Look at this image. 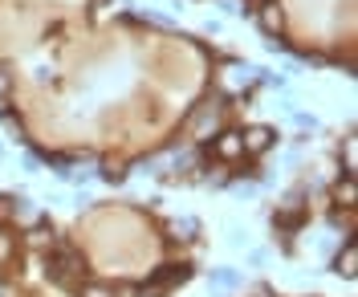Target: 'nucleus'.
I'll list each match as a JSON object with an SVG mask.
<instances>
[{"label": "nucleus", "mask_w": 358, "mask_h": 297, "mask_svg": "<svg viewBox=\"0 0 358 297\" xmlns=\"http://www.w3.org/2000/svg\"><path fill=\"white\" fill-rule=\"evenodd\" d=\"M257 24H261L265 37H281V29H285V8H281V0H261V4H257Z\"/></svg>", "instance_id": "1"}, {"label": "nucleus", "mask_w": 358, "mask_h": 297, "mask_svg": "<svg viewBox=\"0 0 358 297\" xmlns=\"http://www.w3.org/2000/svg\"><path fill=\"white\" fill-rule=\"evenodd\" d=\"M212 155L224 163H241L245 159V143H241V131H220L212 138Z\"/></svg>", "instance_id": "2"}, {"label": "nucleus", "mask_w": 358, "mask_h": 297, "mask_svg": "<svg viewBox=\"0 0 358 297\" xmlns=\"http://www.w3.org/2000/svg\"><path fill=\"white\" fill-rule=\"evenodd\" d=\"M241 143H245V155H265L268 147L277 143V131L273 126H248L241 135Z\"/></svg>", "instance_id": "3"}, {"label": "nucleus", "mask_w": 358, "mask_h": 297, "mask_svg": "<svg viewBox=\"0 0 358 297\" xmlns=\"http://www.w3.org/2000/svg\"><path fill=\"white\" fill-rule=\"evenodd\" d=\"M334 273H338V277H346V281H355V273H358V245H355V240H346V249L338 252Z\"/></svg>", "instance_id": "4"}, {"label": "nucleus", "mask_w": 358, "mask_h": 297, "mask_svg": "<svg viewBox=\"0 0 358 297\" xmlns=\"http://www.w3.org/2000/svg\"><path fill=\"white\" fill-rule=\"evenodd\" d=\"M334 200L342 208H355L358 204V187H355V175H346V180H338V187H334Z\"/></svg>", "instance_id": "5"}, {"label": "nucleus", "mask_w": 358, "mask_h": 297, "mask_svg": "<svg viewBox=\"0 0 358 297\" xmlns=\"http://www.w3.org/2000/svg\"><path fill=\"white\" fill-rule=\"evenodd\" d=\"M208 285H216V289H236V285H241V273H236V269H212V273H208Z\"/></svg>", "instance_id": "6"}, {"label": "nucleus", "mask_w": 358, "mask_h": 297, "mask_svg": "<svg viewBox=\"0 0 358 297\" xmlns=\"http://www.w3.org/2000/svg\"><path fill=\"white\" fill-rule=\"evenodd\" d=\"M78 297H118V289L106 281H86V285H78Z\"/></svg>", "instance_id": "7"}, {"label": "nucleus", "mask_w": 358, "mask_h": 297, "mask_svg": "<svg viewBox=\"0 0 358 297\" xmlns=\"http://www.w3.org/2000/svg\"><path fill=\"white\" fill-rule=\"evenodd\" d=\"M171 232H176V236H171V240H192V236H196V232H200V224H196V220H192V216H183V220H176V224H171Z\"/></svg>", "instance_id": "8"}, {"label": "nucleus", "mask_w": 358, "mask_h": 297, "mask_svg": "<svg viewBox=\"0 0 358 297\" xmlns=\"http://www.w3.org/2000/svg\"><path fill=\"white\" fill-rule=\"evenodd\" d=\"M29 245H33V249H49V245H53V229L37 224V229L29 232Z\"/></svg>", "instance_id": "9"}, {"label": "nucleus", "mask_w": 358, "mask_h": 297, "mask_svg": "<svg viewBox=\"0 0 358 297\" xmlns=\"http://www.w3.org/2000/svg\"><path fill=\"white\" fill-rule=\"evenodd\" d=\"M13 252H17V240H13V232L0 229V265H8V261H13Z\"/></svg>", "instance_id": "10"}, {"label": "nucleus", "mask_w": 358, "mask_h": 297, "mask_svg": "<svg viewBox=\"0 0 358 297\" xmlns=\"http://www.w3.org/2000/svg\"><path fill=\"white\" fill-rule=\"evenodd\" d=\"M102 180H106V183H122V180H127V171H122L118 163H106V167H102Z\"/></svg>", "instance_id": "11"}]
</instances>
